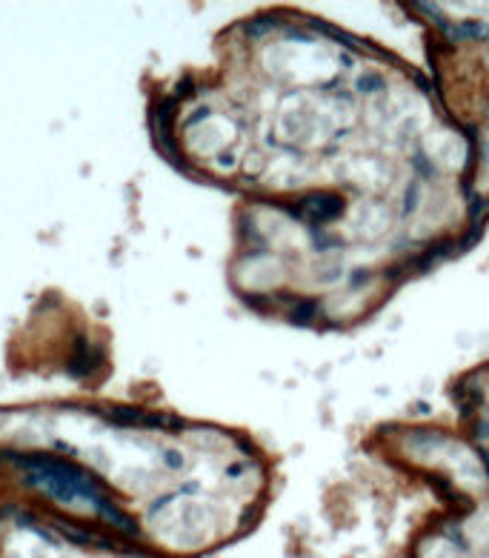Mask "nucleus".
<instances>
[{
  "label": "nucleus",
  "instance_id": "nucleus-1",
  "mask_svg": "<svg viewBox=\"0 0 489 558\" xmlns=\"http://www.w3.org/2000/svg\"><path fill=\"white\" fill-rule=\"evenodd\" d=\"M6 458L15 464L17 470H23V481L29 487L46 492L49 499H54L60 504H75L78 499H83L98 513L112 518L117 527L132 530V524H126L129 518L115 507V501H112V495L106 492L103 481H98L89 470L78 467L75 461L52 455V452H9Z\"/></svg>",
  "mask_w": 489,
  "mask_h": 558
},
{
  "label": "nucleus",
  "instance_id": "nucleus-2",
  "mask_svg": "<svg viewBox=\"0 0 489 558\" xmlns=\"http://www.w3.org/2000/svg\"><path fill=\"white\" fill-rule=\"evenodd\" d=\"M101 361H103L101 347L92 344L89 338H78V341H75V352H72V358H69V372H72V375L86 378V375H92V372L101 366Z\"/></svg>",
  "mask_w": 489,
  "mask_h": 558
}]
</instances>
